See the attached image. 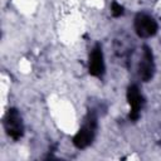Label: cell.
<instances>
[{"mask_svg":"<svg viewBox=\"0 0 161 161\" xmlns=\"http://www.w3.org/2000/svg\"><path fill=\"white\" fill-rule=\"evenodd\" d=\"M97 130H98V118H97L96 112L93 109H91L84 116L79 130L73 136V140H72L73 145L79 150L87 148L94 141Z\"/></svg>","mask_w":161,"mask_h":161,"instance_id":"obj_1","label":"cell"},{"mask_svg":"<svg viewBox=\"0 0 161 161\" xmlns=\"http://www.w3.org/2000/svg\"><path fill=\"white\" fill-rule=\"evenodd\" d=\"M3 127L5 133L14 141L24 136V122L20 112L16 108H9L3 117Z\"/></svg>","mask_w":161,"mask_h":161,"instance_id":"obj_2","label":"cell"},{"mask_svg":"<svg viewBox=\"0 0 161 161\" xmlns=\"http://www.w3.org/2000/svg\"><path fill=\"white\" fill-rule=\"evenodd\" d=\"M133 29L137 36L142 39H148L156 35L158 30V24L153 16L146 13H138L133 19Z\"/></svg>","mask_w":161,"mask_h":161,"instance_id":"obj_3","label":"cell"},{"mask_svg":"<svg viewBox=\"0 0 161 161\" xmlns=\"http://www.w3.org/2000/svg\"><path fill=\"white\" fill-rule=\"evenodd\" d=\"M155 69H156V65H155V58H153L152 49L148 45H143L142 54H141L138 67H137L138 78L142 82H150L155 75Z\"/></svg>","mask_w":161,"mask_h":161,"instance_id":"obj_4","label":"cell"},{"mask_svg":"<svg viewBox=\"0 0 161 161\" xmlns=\"http://www.w3.org/2000/svg\"><path fill=\"white\" fill-rule=\"evenodd\" d=\"M126 98H127V102H128V106H130L128 117H130L131 121H137L141 116V109H142L143 103H145L143 94L136 84H131L127 88Z\"/></svg>","mask_w":161,"mask_h":161,"instance_id":"obj_5","label":"cell"},{"mask_svg":"<svg viewBox=\"0 0 161 161\" xmlns=\"http://www.w3.org/2000/svg\"><path fill=\"white\" fill-rule=\"evenodd\" d=\"M88 72L92 77L102 78L106 72V64H104V54L102 50L101 44H96L92 50L89 52L88 57Z\"/></svg>","mask_w":161,"mask_h":161,"instance_id":"obj_6","label":"cell"},{"mask_svg":"<svg viewBox=\"0 0 161 161\" xmlns=\"http://www.w3.org/2000/svg\"><path fill=\"white\" fill-rule=\"evenodd\" d=\"M111 14H112V16H114V18H119V16H122V15L125 14V8H123L119 3L113 1V3L111 4Z\"/></svg>","mask_w":161,"mask_h":161,"instance_id":"obj_7","label":"cell"}]
</instances>
